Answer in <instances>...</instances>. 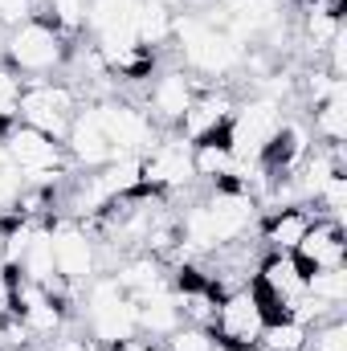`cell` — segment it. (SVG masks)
Returning <instances> with one entry per match:
<instances>
[{
    "label": "cell",
    "mask_w": 347,
    "mask_h": 351,
    "mask_svg": "<svg viewBox=\"0 0 347 351\" xmlns=\"http://www.w3.org/2000/svg\"><path fill=\"white\" fill-rule=\"evenodd\" d=\"M172 37L180 41V58L188 70L204 78H225L246 62V45L229 33L208 25L200 12H176L172 16Z\"/></svg>",
    "instance_id": "cell-1"
},
{
    "label": "cell",
    "mask_w": 347,
    "mask_h": 351,
    "mask_svg": "<svg viewBox=\"0 0 347 351\" xmlns=\"http://www.w3.org/2000/svg\"><path fill=\"white\" fill-rule=\"evenodd\" d=\"M70 53H74L70 37L45 16H29V21L12 25L8 41H4V66H12L16 74H33V78L62 70L70 62Z\"/></svg>",
    "instance_id": "cell-2"
},
{
    "label": "cell",
    "mask_w": 347,
    "mask_h": 351,
    "mask_svg": "<svg viewBox=\"0 0 347 351\" xmlns=\"http://www.w3.org/2000/svg\"><path fill=\"white\" fill-rule=\"evenodd\" d=\"M0 143H4L8 164L25 176V184H45V188H49L58 176H66V168H70L66 143L53 139V135H45V131H37V127L12 123V127L0 135Z\"/></svg>",
    "instance_id": "cell-3"
},
{
    "label": "cell",
    "mask_w": 347,
    "mask_h": 351,
    "mask_svg": "<svg viewBox=\"0 0 347 351\" xmlns=\"http://www.w3.org/2000/svg\"><path fill=\"white\" fill-rule=\"evenodd\" d=\"M86 327H90V339L110 348L119 339H131L139 335V319H135V302L119 290V282L106 274V278H90L86 282Z\"/></svg>",
    "instance_id": "cell-4"
},
{
    "label": "cell",
    "mask_w": 347,
    "mask_h": 351,
    "mask_svg": "<svg viewBox=\"0 0 347 351\" xmlns=\"http://www.w3.org/2000/svg\"><path fill=\"white\" fill-rule=\"evenodd\" d=\"M278 127H282V102H274L265 94L241 102V106H233L229 127H225V143H229L233 160L237 164H258L265 143L274 139Z\"/></svg>",
    "instance_id": "cell-5"
},
{
    "label": "cell",
    "mask_w": 347,
    "mask_h": 351,
    "mask_svg": "<svg viewBox=\"0 0 347 351\" xmlns=\"http://www.w3.org/2000/svg\"><path fill=\"white\" fill-rule=\"evenodd\" d=\"M74 114H78V94H74V86H66V82H29L25 78L16 123L37 127V131H45V135H53V139L66 143Z\"/></svg>",
    "instance_id": "cell-6"
},
{
    "label": "cell",
    "mask_w": 347,
    "mask_h": 351,
    "mask_svg": "<svg viewBox=\"0 0 347 351\" xmlns=\"http://www.w3.org/2000/svg\"><path fill=\"white\" fill-rule=\"evenodd\" d=\"M261 327H265V311H261V298L254 294V286H237L217 298V315H213L208 331L217 335L221 348H258Z\"/></svg>",
    "instance_id": "cell-7"
},
{
    "label": "cell",
    "mask_w": 347,
    "mask_h": 351,
    "mask_svg": "<svg viewBox=\"0 0 347 351\" xmlns=\"http://www.w3.org/2000/svg\"><path fill=\"white\" fill-rule=\"evenodd\" d=\"M94 110H98V123H102L115 156H143L147 147H156L160 131L147 119V110H139L131 102H94Z\"/></svg>",
    "instance_id": "cell-8"
},
{
    "label": "cell",
    "mask_w": 347,
    "mask_h": 351,
    "mask_svg": "<svg viewBox=\"0 0 347 351\" xmlns=\"http://www.w3.org/2000/svg\"><path fill=\"white\" fill-rule=\"evenodd\" d=\"M139 180H143L147 192H172V188L192 184L196 180V172H192V143H184L180 135L156 139V147H147L139 156Z\"/></svg>",
    "instance_id": "cell-9"
},
{
    "label": "cell",
    "mask_w": 347,
    "mask_h": 351,
    "mask_svg": "<svg viewBox=\"0 0 347 351\" xmlns=\"http://www.w3.org/2000/svg\"><path fill=\"white\" fill-rule=\"evenodd\" d=\"M49 245H53V269L58 278H66L70 286H82L94 278V265H98V254H94V237H90L86 225L78 221H53L49 225Z\"/></svg>",
    "instance_id": "cell-10"
},
{
    "label": "cell",
    "mask_w": 347,
    "mask_h": 351,
    "mask_svg": "<svg viewBox=\"0 0 347 351\" xmlns=\"http://www.w3.org/2000/svg\"><path fill=\"white\" fill-rule=\"evenodd\" d=\"M229 114H233V98L229 94L196 90V98L188 102V110L176 123V135L184 143H204V139H213V135H221L229 127Z\"/></svg>",
    "instance_id": "cell-11"
},
{
    "label": "cell",
    "mask_w": 347,
    "mask_h": 351,
    "mask_svg": "<svg viewBox=\"0 0 347 351\" xmlns=\"http://www.w3.org/2000/svg\"><path fill=\"white\" fill-rule=\"evenodd\" d=\"M347 258V241H344V221H331V217H315L307 237L298 241L294 250V262L302 265L307 274L311 269H327V265H344Z\"/></svg>",
    "instance_id": "cell-12"
},
{
    "label": "cell",
    "mask_w": 347,
    "mask_h": 351,
    "mask_svg": "<svg viewBox=\"0 0 347 351\" xmlns=\"http://www.w3.org/2000/svg\"><path fill=\"white\" fill-rule=\"evenodd\" d=\"M196 82L184 74V70H164V74H156V82L147 86V119L156 123V127H176L180 123V114L188 110V102L196 98Z\"/></svg>",
    "instance_id": "cell-13"
},
{
    "label": "cell",
    "mask_w": 347,
    "mask_h": 351,
    "mask_svg": "<svg viewBox=\"0 0 347 351\" xmlns=\"http://www.w3.org/2000/svg\"><path fill=\"white\" fill-rule=\"evenodd\" d=\"M66 152H70V164H82V168H102L115 160V147H110L94 106H78L70 135H66Z\"/></svg>",
    "instance_id": "cell-14"
},
{
    "label": "cell",
    "mask_w": 347,
    "mask_h": 351,
    "mask_svg": "<svg viewBox=\"0 0 347 351\" xmlns=\"http://www.w3.org/2000/svg\"><path fill=\"white\" fill-rule=\"evenodd\" d=\"M319 213H311L307 204H286V208H274V217L261 225V241L274 250V254H294L298 250V241L307 237V229H311V221H315Z\"/></svg>",
    "instance_id": "cell-15"
},
{
    "label": "cell",
    "mask_w": 347,
    "mask_h": 351,
    "mask_svg": "<svg viewBox=\"0 0 347 351\" xmlns=\"http://www.w3.org/2000/svg\"><path fill=\"white\" fill-rule=\"evenodd\" d=\"M225 4V29L246 45L265 29H278V0H221Z\"/></svg>",
    "instance_id": "cell-16"
},
{
    "label": "cell",
    "mask_w": 347,
    "mask_h": 351,
    "mask_svg": "<svg viewBox=\"0 0 347 351\" xmlns=\"http://www.w3.org/2000/svg\"><path fill=\"white\" fill-rule=\"evenodd\" d=\"M172 8L164 4V0H139V8H135V37H139V45L143 49H160V45H168L172 41Z\"/></svg>",
    "instance_id": "cell-17"
},
{
    "label": "cell",
    "mask_w": 347,
    "mask_h": 351,
    "mask_svg": "<svg viewBox=\"0 0 347 351\" xmlns=\"http://www.w3.org/2000/svg\"><path fill=\"white\" fill-rule=\"evenodd\" d=\"M315 135L331 147H344L347 139V90L344 82L331 90L323 102H315Z\"/></svg>",
    "instance_id": "cell-18"
},
{
    "label": "cell",
    "mask_w": 347,
    "mask_h": 351,
    "mask_svg": "<svg viewBox=\"0 0 347 351\" xmlns=\"http://www.w3.org/2000/svg\"><path fill=\"white\" fill-rule=\"evenodd\" d=\"M233 152H229V143H225V131L221 135H213V139H204V143H192V172L200 176V180H225V176L233 172Z\"/></svg>",
    "instance_id": "cell-19"
},
{
    "label": "cell",
    "mask_w": 347,
    "mask_h": 351,
    "mask_svg": "<svg viewBox=\"0 0 347 351\" xmlns=\"http://www.w3.org/2000/svg\"><path fill=\"white\" fill-rule=\"evenodd\" d=\"M16 269L29 282H41V286H49L58 278V269H53V245H49V225H37L33 229V241H29V250H25V258H21Z\"/></svg>",
    "instance_id": "cell-20"
},
{
    "label": "cell",
    "mask_w": 347,
    "mask_h": 351,
    "mask_svg": "<svg viewBox=\"0 0 347 351\" xmlns=\"http://www.w3.org/2000/svg\"><path fill=\"white\" fill-rule=\"evenodd\" d=\"M307 331H311V327L294 323L290 315L265 319V327H261L258 348H261V351H307Z\"/></svg>",
    "instance_id": "cell-21"
},
{
    "label": "cell",
    "mask_w": 347,
    "mask_h": 351,
    "mask_svg": "<svg viewBox=\"0 0 347 351\" xmlns=\"http://www.w3.org/2000/svg\"><path fill=\"white\" fill-rule=\"evenodd\" d=\"M307 294L319 298L323 306H344L347 302V265H327V269H311L307 274Z\"/></svg>",
    "instance_id": "cell-22"
},
{
    "label": "cell",
    "mask_w": 347,
    "mask_h": 351,
    "mask_svg": "<svg viewBox=\"0 0 347 351\" xmlns=\"http://www.w3.org/2000/svg\"><path fill=\"white\" fill-rule=\"evenodd\" d=\"M344 29L339 12L327 8V4H307V16H302V33H307V45H315V53H323V45Z\"/></svg>",
    "instance_id": "cell-23"
},
{
    "label": "cell",
    "mask_w": 347,
    "mask_h": 351,
    "mask_svg": "<svg viewBox=\"0 0 347 351\" xmlns=\"http://www.w3.org/2000/svg\"><path fill=\"white\" fill-rule=\"evenodd\" d=\"M307 351H347V323L344 315H331L307 331Z\"/></svg>",
    "instance_id": "cell-24"
},
{
    "label": "cell",
    "mask_w": 347,
    "mask_h": 351,
    "mask_svg": "<svg viewBox=\"0 0 347 351\" xmlns=\"http://www.w3.org/2000/svg\"><path fill=\"white\" fill-rule=\"evenodd\" d=\"M164 339H168L164 351H221L217 335L208 327H192V323H180L172 335H164Z\"/></svg>",
    "instance_id": "cell-25"
},
{
    "label": "cell",
    "mask_w": 347,
    "mask_h": 351,
    "mask_svg": "<svg viewBox=\"0 0 347 351\" xmlns=\"http://www.w3.org/2000/svg\"><path fill=\"white\" fill-rule=\"evenodd\" d=\"M21 94H25V78L12 66H0V123H16Z\"/></svg>",
    "instance_id": "cell-26"
},
{
    "label": "cell",
    "mask_w": 347,
    "mask_h": 351,
    "mask_svg": "<svg viewBox=\"0 0 347 351\" xmlns=\"http://www.w3.org/2000/svg\"><path fill=\"white\" fill-rule=\"evenodd\" d=\"M323 53H327V74H331V78H344L347 74V33L344 29L323 45Z\"/></svg>",
    "instance_id": "cell-27"
},
{
    "label": "cell",
    "mask_w": 347,
    "mask_h": 351,
    "mask_svg": "<svg viewBox=\"0 0 347 351\" xmlns=\"http://www.w3.org/2000/svg\"><path fill=\"white\" fill-rule=\"evenodd\" d=\"M29 16H37V0H0V21L4 25H21Z\"/></svg>",
    "instance_id": "cell-28"
},
{
    "label": "cell",
    "mask_w": 347,
    "mask_h": 351,
    "mask_svg": "<svg viewBox=\"0 0 347 351\" xmlns=\"http://www.w3.org/2000/svg\"><path fill=\"white\" fill-rule=\"evenodd\" d=\"M110 351H160L152 339H143V335H131V339H119V343H110Z\"/></svg>",
    "instance_id": "cell-29"
},
{
    "label": "cell",
    "mask_w": 347,
    "mask_h": 351,
    "mask_svg": "<svg viewBox=\"0 0 347 351\" xmlns=\"http://www.w3.org/2000/svg\"><path fill=\"white\" fill-rule=\"evenodd\" d=\"M53 351H102V343H94V339H62Z\"/></svg>",
    "instance_id": "cell-30"
}]
</instances>
